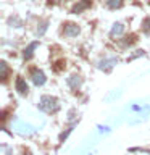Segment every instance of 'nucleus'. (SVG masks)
<instances>
[{"mask_svg":"<svg viewBox=\"0 0 150 155\" xmlns=\"http://www.w3.org/2000/svg\"><path fill=\"white\" fill-rule=\"evenodd\" d=\"M39 108L42 111H47V113H52V111L58 110V100L52 95H44L41 102H39Z\"/></svg>","mask_w":150,"mask_h":155,"instance_id":"f257e3e1","label":"nucleus"},{"mask_svg":"<svg viewBox=\"0 0 150 155\" xmlns=\"http://www.w3.org/2000/svg\"><path fill=\"white\" fill-rule=\"evenodd\" d=\"M116 63H118V58H106V60H102L99 63V68H100V70L108 71L113 65H116Z\"/></svg>","mask_w":150,"mask_h":155,"instance_id":"6e6552de","label":"nucleus"},{"mask_svg":"<svg viewBox=\"0 0 150 155\" xmlns=\"http://www.w3.org/2000/svg\"><path fill=\"white\" fill-rule=\"evenodd\" d=\"M8 24L11 28H19V26H21V19H19L18 16H10L8 18Z\"/></svg>","mask_w":150,"mask_h":155,"instance_id":"f8f14e48","label":"nucleus"},{"mask_svg":"<svg viewBox=\"0 0 150 155\" xmlns=\"http://www.w3.org/2000/svg\"><path fill=\"white\" fill-rule=\"evenodd\" d=\"M144 50H135V53H132V55H131L129 58H128V60H134V58H137V57H140V55H144Z\"/></svg>","mask_w":150,"mask_h":155,"instance_id":"2eb2a0df","label":"nucleus"},{"mask_svg":"<svg viewBox=\"0 0 150 155\" xmlns=\"http://www.w3.org/2000/svg\"><path fill=\"white\" fill-rule=\"evenodd\" d=\"M106 7L111 8V10H116V8H121L123 7V0H105Z\"/></svg>","mask_w":150,"mask_h":155,"instance_id":"9d476101","label":"nucleus"},{"mask_svg":"<svg viewBox=\"0 0 150 155\" xmlns=\"http://www.w3.org/2000/svg\"><path fill=\"white\" fill-rule=\"evenodd\" d=\"M66 82H68V86H70L73 91H77V89L82 86V78H81L79 74H71V76L66 79Z\"/></svg>","mask_w":150,"mask_h":155,"instance_id":"423d86ee","label":"nucleus"},{"mask_svg":"<svg viewBox=\"0 0 150 155\" xmlns=\"http://www.w3.org/2000/svg\"><path fill=\"white\" fill-rule=\"evenodd\" d=\"M79 26L74 23H66L65 24V28H63V34H65L66 37H76L77 34H79Z\"/></svg>","mask_w":150,"mask_h":155,"instance_id":"7ed1b4c3","label":"nucleus"},{"mask_svg":"<svg viewBox=\"0 0 150 155\" xmlns=\"http://www.w3.org/2000/svg\"><path fill=\"white\" fill-rule=\"evenodd\" d=\"M31 81L36 86H44V84H45V81H47V78H45V74H44L42 70L34 68V70L31 71Z\"/></svg>","mask_w":150,"mask_h":155,"instance_id":"f03ea898","label":"nucleus"},{"mask_svg":"<svg viewBox=\"0 0 150 155\" xmlns=\"http://www.w3.org/2000/svg\"><path fill=\"white\" fill-rule=\"evenodd\" d=\"M15 89L18 91V94L19 95H28V84H26V79L21 76H18L16 78V81H15Z\"/></svg>","mask_w":150,"mask_h":155,"instance_id":"20e7f679","label":"nucleus"},{"mask_svg":"<svg viewBox=\"0 0 150 155\" xmlns=\"http://www.w3.org/2000/svg\"><path fill=\"white\" fill-rule=\"evenodd\" d=\"M142 28H144V31H145V32H150V16L144 19V23H142Z\"/></svg>","mask_w":150,"mask_h":155,"instance_id":"4468645a","label":"nucleus"},{"mask_svg":"<svg viewBox=\"0 0 150 155\" xmlns=\"http://www.w3.org/2000/svg\"><path fill=\"white\" fill-rule=\"evenodd\" d=\"M0 70H2V79L7 81V76H8V66L5 61H0Z\"/></svg>","mask_w":150,"mask_h":155,"instance_id":"ddd939ff","label":"nucleus"},{"mask_svg":"<svg viewBox=\"0 0 150 155\" xmlns=\"http://www.w3.org/2000/svg\"><path fill=\"white\" fill-rule=\"evenodd\" d=\"M37 45H39V42L34 41V42H31L26 48H24V53H23V55H24V60H31V58L34 57V50L37 48Z\"/></svg>","mask_w":150,"mask_h":155,"instance_id":"0eeeda50","label":"nucleus"},{"mask_svg":"<svg viewBox=\"0 0 150 155\" xmlns=\"http://www.w3.org/2000/svg\"><path fill=\"white\" fill-rule=\"evenodd\" d=\"M92 7V0H79L74 7L71 8V13H74V15H77V13H82L84 10H87V8H90Z\"/></svg>","mask_w":150,"mask_h":155,"instance_id":"39448f33","label":"nucleus"},{"mask_svg":"<svg viewBox=\"0 0 150 155\" xmlns=\"http://www.w3.org/2000/svg\"><path fill=\"white\" fill-rule=\"evenodd\" d=\"M48 28V19H42L41 23H39V28H37V36H44V32L47 31Z\"/></svg>","mask_w":150,"mask_h":155,"instance_id":"9b49d317","label":"nucleus"},{"mask_svg":"<svg viewBox=\"0 0 150 155\" xmlns=\"http://www.w3.org/2000/svg\"><path fill=\"white\" fill-rule=\"evenodd\" d=\"M124 32V24L123 23H115L113 28L110 31V37H115V36H121Z\"/></svg>","mask_w":150,"mask_h":155,"instance_id":"1a4fd4ad","label":"nucleus"}]
</instances>
